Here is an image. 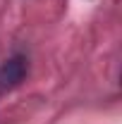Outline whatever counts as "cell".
Masks as SVG:
<instances>
[{
    "mask_svg": "<svg viewBox=\"0 0 122 124\" xmlns=\"http://www.w3.org/2000/svg\"><path fill=\"white\" fill-rule=\"evenodd\" d=\"M29 77V55L26 53H12L0 64V95L15 91Z\"/></svg>",
    "mask_w": 122,
    "mask_h": 124,
    "instance_id": "cell-1",
    "label": "cell"
}]
</instances>
